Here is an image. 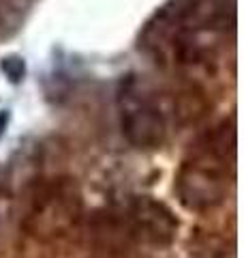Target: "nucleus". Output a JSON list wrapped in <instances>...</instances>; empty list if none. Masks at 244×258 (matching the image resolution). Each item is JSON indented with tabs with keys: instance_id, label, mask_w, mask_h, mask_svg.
I'll list each match as a JSON object with an SVG mask.
<instances>
[{
	"instance_id": "2",
	"label": "nucleus",
	"mask_w": 244,
	"mask_h": 258,
	"mask_svg": "<svg viewBox=\"0 0 244 258\" xmlns=\"http://www.w3.org/2000/svg\"><path fill=\"white\" fill-rule=\"evenodd\" d=\"M225 157L218 155L216 147L186 164L178 179V194L191 209H203L218 203L225 196Z\"/></svg>"
},
{
	"instance_id": "3",
	"label": "nucleus",
	"mask_w": 244,
	"mask_h": 258,
	"mask_svg": "<svg viewBox=\"0 0 244 258\" xmlns=\"http://www.w3.org/2000/svg\"><path fill=\"white\" fill-rule=\"evenodd\" d=\"M169 215L172 213H169L165 207L152 203V200H142V203H137V207H135L137 228H140L146 237H150L154 241H159L161 237H165V239L172 237L174 222Z\"/></svg>"
},
{
	"instance_id": "1",
	"label": "nucleus",
	"mask_w": 244,
	"mask_h": 258,
	"mask_svg": "<svg viewBox=\"0 0 244 258\" xmlns=\"http://www.w3.org/2000/svg\"><path fill=\"white\" fill-rule=\"evenodd\" d=\"M116 106L125 138L137 149H154L163 140V114L152 93L140 78L127 76L120 80Z\"/></svg>"
}]
</instances>
